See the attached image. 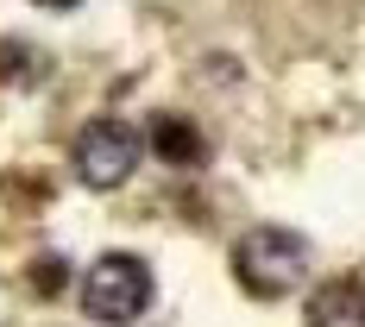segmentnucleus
<instances>
[{"label":"nucleus","instance_id":"1","mask_svg":"<svg viewBox=\"0 0 365 327\" xmlns=\"http://www.w3.org/2000/svg\"><path fill=\"white\" fill-rule=\"evenodd\" d=\"M309 264H315V252H309V239L290 233V227H252V233L233 239V277L258 302H277V296L302 290Z\"/></svg>","mask_w":365,"mask_h":327},{"label":"nucleus","instance_id":"2","mask_svg":"<svg viewBox=\"0 0 365 327\" xmlns=\"http://www.w3.org/2000/svg\"><path fill=\"white\" fill-rule=\"evenodd\" d=\"M145 302H151V271H145V258L108 252V258H95V264H88V277H82V308H88V321L126 327V321H139V315H145Z\"/></svg>","mask_w":365,"mask_h":327},{"label":"nucleus","instance_id":"3","mask_svg":"<svg viewBox=\"0 0 365 327\" xmlns=\"http://www.w3.org/2000/svg\"><path fill=\"white\" fill-rule=\"evenodd\" d=\"M139 145H145L139 126H126V120H88L76 133V177L88 189H120L133 177V164H139Z\"/></svg>","mask_w":365,"mask_h":327},{"label":"nucleus","instance_id":"4","mask_svg":"<svg viewBox=\"0 0 365 327\" xmlns=\"http://www.w3.org/2000/svg\"><path fill=\"white\" fill-rule=\"evenodd\" d=\"M151 151L164 157V164H182V170H195L202 157H208V139L195 133V120L189 113H151Z\"/></svg>","mask_w":365,"mask_h":327},{"label":"nucleus","instance_id":"5","mask_svg":"<svg viewBox=\"0 0 365 327\" xmlns=\"http://www.w3.org/2000/svg\"><path fill=\"white\" fill-rule=\"evenodd\" d=\"M309 327H365V284L340 277L309 296Z\"/></svg>","mask_w":365,"mask_h":327},{"label":"nucleus","instance_id":"6","mask_svg":"<svg viewBox=\"0 0 365 327\" xmlns=\"http://www.w3.org/2000/svg\"><path fill=\"white\" fill-rule=\"evenodd\" d=\"M44 6H76V0H44Z\"/></svg>","mask_w":365,"mask_h":327}]
</instances>
